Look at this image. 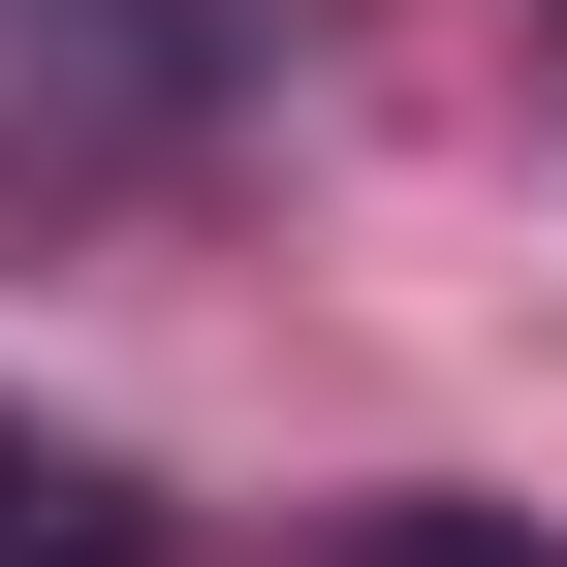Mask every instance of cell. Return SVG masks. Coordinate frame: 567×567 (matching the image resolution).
Masks as SVG:
<instances>
[{
  "mask_svg": "<svg viewBox=\"0 0 567 567\" xmlns=\"http://www.w3.org/2000/svg\"><path fill=\"white\" fill-rule=\"evenodd\" d=\"M0 567H126V505H95L63 442H0Z\"/></svg>",
  "mask_w": 567,
  "mask_h": 567,
  "instance_id": "obj_1",
  "label": "cell"
},
{
  "mask_svg": "<svg viewBox=\"0 0 567 567\" xmlns=\"http://www.w3.org/2000/svg\"><path fill=\"white\" fill-rule=\"evenodd\" d=\"M347 567H536V505H379Z\"/></svg>",
  "mask_w": 567,
  "mask_h": 567,
  "instance_id": "obj_2",
  "label": "cell"
}]
</instances>
